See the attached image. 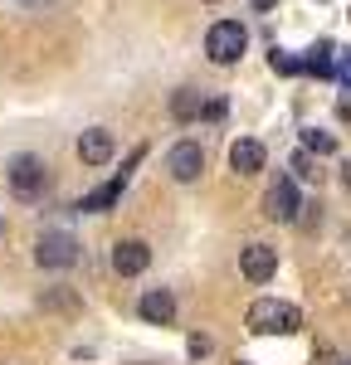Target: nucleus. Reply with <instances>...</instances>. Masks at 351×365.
Listing matches in <instances>:
<instances>
[{
    "mask_svg": "<svg viewBox=\"0 0 351 365\" xmlns=\"http://www.w3.org/2000/svg\"><path fill=\"white\" fill-rule=\"evenodd\" d=\"M302 327V312L292 302H278V297H259L249 307V331L254 336H292Z\"/></svg>",
    "mask_w": 351,
    "mask_h": 365,
    "instance_id": "f257e3e1",
    "label": "nucleus"
},
{
    "mask_svg": "<svg viewBox=\"0 0 351 365\" xmlns=\"http://www.w3.org/2000/svg\"><path fill=\"white\" fill-rule=\"evenodd\" d=\"M244 44H249V29L239 25V20H215L210 34H205V54L210 63H220V68H230L244 58Z\"/></svg>",
    "mask_w": 351,
    "mask_h": 365,
    "instance_id": "f03ea898",
    "label": "nucleus"
},
{
    "mask_svg": "<svg viewBox=\"0 0 351 365\" xmlns=\"http://www.w3.org/2000/svg\"><path fill=\"white\" fill-rule=\"evenodd\" d=\"M10 190L20 200H34V195H44V185H49V166H44V156H29V151H20L15 161H10Z\"/></svg>",
    "mask_w": 351,
    "mask_h": 365,
    "instance_id": "7ed1b4c3",
    "label": "nucleus"
},
{
    "mask_svg": "<svg viewBox=\"0 0 351 365\" xmlns=\"http://www.w3.org/2000/svg\"><path fill=\"white\" fill-rule=\"evenodd\" d=\"M34 263H39V268H73V263H78V239L63 234V229H49V234L34 244Z\"/></svg>",
    "mask_w": 351,
    "mask_h": 365,
    "instance_id": "20e7f679",
    "label": "nucleus"
},
{
    "mask_svg": "<svg viewBox=\"0 0 351 365\" xmlns=\"http://www.w3.org/2000/svg\"><path fill=\"white\" fill-rule=\"evenodd\" d=\"M166 170H171V180H180V185H195L205 170V146L200 141H176L171 156H166Z\"/></svg>",
    "mask_w": 351,
    "mask_h": 365,
    "instance_id": "39448f33",
    "label": "nucleus"
},
{
    "mask_svg": "<svg viewBox=\"0 0 351 365\" xmlns=\"http://www.w3.org/2000/svg\"><path fill=\"white\" fill-rule=\"evenodd\" d=\"M239 273L249 282H268L278 273V249H268V244H249V249L239 253Z\"/></svg>",
    "mask_w": 351,
    "mask_h": 365,
    "instance_id": "423d86ee",
    "label": "nucleus"
},
{
    "mask_svg": "<svg viewBox=\"0 0 351 365\" xmlns=\"http://www.w3.org/2000/svg\"><path fill=\"white\" fill-rule=\"evenodd\" d=\"M113 151H117V141H113L108 127H88L83 137H78V161H83V166H108Z\"/></svg>",
    "mask_w": 351,
    "mask_h": 365,
    "instance_id": "0eeeda50",
    "label": "nucleus"
},
{
    "mask_svg": "<svg viewBox=\"0 0 351 365\" xmlns=\"http://www.w3.org/2000/svg\"><path fill=\"white\" fill-rule=\"evenodd\" d=\"M297 210H302V205H297V185H292V180H278V185L263 195V215L278 220V225H292Z\"/></svg>",
    "mask_w": 351,
    "mask_h": 365,
    "instance_id": "6e6552de",
    "label": "nucleus"
},
{
    "mask_svg": "<svg viewBox=\"0 0 351 365\" xmlns=\"http://www.w3.org/2000/svg\"><path fill=\"white\" fill-rule=\"evenodd\" d=\"M113 268L122 278H142L146 268H151V249H146L142 239H122L113 249Z\"/></svg>",
    "mask_w": 351,
    "mask_h": 365,
    "instance_id": "1a4fd4ad",
    "label": "nucleus"
},
{
    "mask_svg": "<svg viewBox=\"0 0 351 365\" xmlns=\"http://www.w3.org/2000/svg\"><path fill=\"white\" fill-rule=\"evenodd\" d=\"M137 312H142V322H151V327H171L176 322V297L166 287H151V292H142Z\"/></svg>",
    "mask_w": 351,
    "mask_h": 365,
    "instance_id": "9d476101",
    "label": "nucleus"
},
{
    "mask_svg": "<svg viewBox=\"0 0 351 365\" xmlns=\"http://www.w3.org/2000/svg\"><path fill=\"white\" fill-rule=\"evenodd\" d=\"M263 141H254V137H239L230 146V166H234V175H259L263 170Z\"/></svg>",
    "mask_w": 351,
    "mask_h": 365,
    "instance_id": "9b49d317",
    "label": "nucleus"
},
{
    "mask_svg": "<svg viewBox=\"0 0 351 365\" xmlns=\"http://www.w3.org/2000/svg\"><path fill=\"white\" fill-rule=\"evenodd\" d=\"M200 113H205L200 93H195V88H176V98H171V117L176 122H195Z\"/></svg>",
    "mask_w": 351,
    "mask_h": 365,
    "instance_id": "f8f14e48",
    "label": "nucleus"
},
{
    "mask_svg": "<svg viewBox=\"0 0 351 365\" xmlns=\"http://www.w3.org/2000/svg\"><path fill=\"white\" fill-rule=\"evenodd\" d=\"M332 54H337V49H332V44L322 39V44H312V49H307V58H297V63H302L307 73H317V78H327V73H332Z\"/></svg>",
    "mask_w": 351,
    "mask_h": 365,
    "instance_id": "ddd939ff",
    "label": "nucleus"
},
{
    "mask_svg": "<svg viewBox=\"0 0 351 365\" xmlns=\"http://www.w3.org/2000/svg\"><path fill=\"white\" fill-rule=\"evenodd\" d=\"M122 185H127L122 175H117V180H108L103 190H93V195H83V205H78V210H108V205H117V195H122Z\"/></svg>",
    "mask_w": 351,
    "mask_h": 365,
    "instance_id": "4468645a",
    "label": "nucleus"
},
{
    "mask_svg": "<svg viewBox=\"0 0 351 365\" xmlns=\"http://www.w3.org/2000/svg\"><path fill=\"white\" fill-rule=\"evenodd\" d=\"M302 151H307V156H332V151H337V141H332V132L307 127V132H302Z\"/></svg>",
    "mask_w": 351,
    "mask_h": 365,
    "instance_id": "2eb2a0df",
    "label": "nucleus"
},
{
    "mask_svg": "<svg viewBox=\"0 0 351 365\" xmlns=\"http://www.w3.org/2000/svg\"><path fill=\"white\" fill-rule=\"evenodd\" d=\"M268 63H273V73H297V68H302V63H297L292 54H283V49H273V58H268Z\"/></svg>",
    "mask_w": 351,
    "mask_h": 365,
    "instance_id": "dca6fc26",
    "label": "nucleus"
},
{
    "mask_svg": "<svg viewBox=\"0 0 351 365\" xmlns=\"http://www.w3.org/2000/svg\"><path fill=\"white\" fill-rule=\"evenodd\" d=\"M292 175H297V180H312V175H317V170H312V156H307V151H297V156H292Z\"/></svg>",
    "mask_w": 351,
    "mask_h": 365,
    "instance_id": "f3484780",
    "label": "nucleus"
},
{
    "mask_svg": "<svg viewBox=\"0 0 351 365\" xmlns=\"http://www.w3.org/2000/svg\"><path fill=\"white\" fill-rule=\"evenodd\" d=\"M185 351H190V361H205V356H210V336H200V331H195V336L185 341Z\"/></svg>",
    "mask_w": 351,
    "mask_h": 365,
    "instance_id": "a211bd4d",
    "label": "nucleus"
},
{
    "mask_svg": "<svg viewBox=\"0 0 351 365\" xmlns=\"http://www.w3.org/2000/svg\"><path fill=\"white\" fill-rule=\"evenodd\" d=\"M200 117H210V122H220V117H225V103H220V98H215V103H205V113Z\"/></svg>",
    "mask_w": 351,
    "mask_h": 365,
    "instance_id": "6ab92c4d",
    "label": "nucleus"
},
{
    "mask_svg": "<svg viewBox=\"0 0 351 365\" xmlns=\"http://www.w3.org/2000/svg\"><path fill=\"white\" fill-rule=\"evenodd\" d=\"M337 113H342V117H347V122H351V88H347V93H342V98H337Z\"/></svg>",
    "mask_w": 351,
    "mask_h": 365,
    "instance_id": "aec40b11",
    "label": "nucleus"
},
{
    "mask_svg": "<svg viewBox=\"0 0 351 365\" xmlns=\"http://www.w3.org/2000/svg\"><path fill=\"white\" fill-rule=\"evenodd\" d=\"M342 185H347V190H351V161H347V166H342Z\"/></svg>",
    "mask_w": 351,
    "mask_h": 365,
    "instance_id": "412c9836",
    "label": "nucleus"
},
{
    "mask_svg": "<svg viewBox=\"0 0 351 365\" xmlns=\"http://www.w3.org/2000/svg\"><path fill=\"white\" fill-rule=\"evenodd\" d=\"M0 239H5V215H0Z\"/></svg>",
    "mask_w": 351,
    "mask_h": 365,
    "instance_id": "4be33fe9",
    "label": "nucleus"
},
{
    "mask_svg": "<svg viewBox=\"0 0 351 365\" xmlns=\"http://www.w3.org/2000/svg\"><path fill=\"white\" fill-rule=\"evenodd\" d=\"M210 5H220V0H210Z\"/></svg>",
    "mask_w": 351,
    "mask_h": 365,
    "instance_id": "5701e85b",
    "label": "nucleus"
},
{
    "mask_svg": "<svg viewBox=\"0 0 351 365\" xmlns=\"http://www.w3.org/2000/svg\"><path fill=\"white\" fill-rule=\"evenodd\" d=\"M239 365H249V361H239Z\"/></svg>",
    "mask_w": 351,
    "mask_h": 365,
    "instance_id": "b1692460",
    "label": "nucleus"
}]
</instances>
